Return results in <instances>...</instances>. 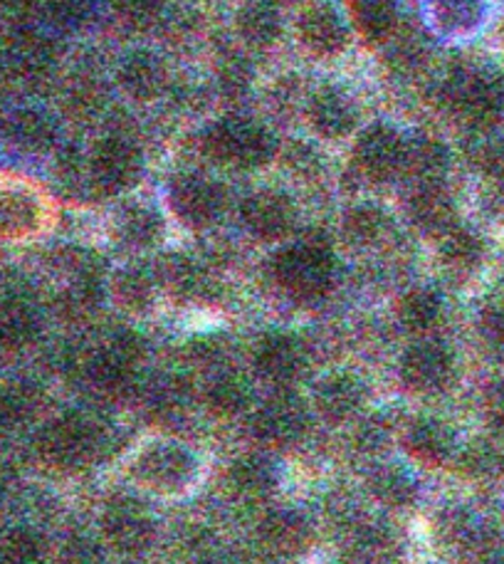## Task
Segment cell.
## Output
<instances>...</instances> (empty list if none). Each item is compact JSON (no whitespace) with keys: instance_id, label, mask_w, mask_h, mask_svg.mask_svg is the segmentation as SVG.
<instances>
[{"instance_id":"cell-1","label":"cell","mask_w":504,"mask_h":564,"mask_svg":"<svg viewBox=\"0 0 504 564\" xmlns=\"http://www.w3.org/2000/svg\"><path fill=\"white\" fill-rule=\"evenodd\" d=\"M129 478L141 490L161 498H174L194 488L198 480V458L186 443L168 436L141 441L127 460Z\"/></svg>"},{"instance_id":"cell-2","label":"cell","mask_w":504,"mask_h":564,"mask_svg":"<svg viewBox=\"0 0 504 564\" xmlns=\"http://www.w3.org/2000/svg\"><path fill=\"white\" fill-rule=\"evenodd\" d=\"M206 156L233 169H262L277 156V139L267 127L243 117H223L200 139Z\"/></svg>"},{"instance_id":"cell-3","label":"cell","mask_w":504,"mask_h":564,"mask_svg":"<svg viewBox=\"0 0 504 564\" xmlns=\"http://www.w3.org/2000/svg\"><path fill=\"white\" fill-rule=\"evenodd\" d=\"M272 275L289 297L315 302L325 297L335 282V256L317 238L285 246L272 260Z\"/></svg>"},{"instance_id":"cell-4","label":"cell","mask_w":504,"mask_h":564,"mask_svg":"<svg viewBox=\"0 0 504 564\" xmlns=\"http://www.w3.org/2000/svg\"><path fill=\"white\" fill-rule=\"evenodd\" d=\"M107 443L102 423L87 414H65L40 431L37 451L43 460L59 470L92 466Z\"/></svg>"},{"instance_id":"cell-5","label":"cell","mask_w":504,"mask_h":564,"mask_svg":"<svg viewBox=\"0 0 504 564\" xmlns=\"http://www.w3.org/2000/svg\"><path fill=\"white\" fill-rule=\"evenodd\" d=\"M442 102L472 129H487L504 109V85L482 69H458L442 85Z\"/></svg>"},{"instance_id":"cell-6","label":"cell","mask_w":504,"mask_h":564,"mask_svg":"<svg viewBox=\"0 0 504 564\" xmlns=\"http://www.w3.org/2000/svg\"><path fill=\"white\" fill-rule=\"evenodd\" d=\"M144 174V154L136 141L107 134L95 141L85 161V178L99 196H119L134 188Z\"/></svg>"},{"instance_id":"cell-7","label":"cell","mask_w":504,"mask_h":564,"mask_svg":"<svg viewBox=\"0 0 504 564\" xmlns=\"http://www.w3.org/2000/svg\"><path fill=\"white\" fill-rule=\"evenodd\" d=\"M156 518L146 502L131 496H117L99 518V535L105 545L122 557H139L156 542Z\"/></svg>"},{"instance_id":"cell-8","label":"cell","mask_w":504,"mask_h":564,"mask_svg":"<svg viewBox=\"0 0 504 564\" xmlns=\"http://www.w3.org/2000/svg\"><path fill=\"white\" fill-rule=\"evenodd\" d=\"M311 409L297 391L277 389L252 414V436L270 448H289L307 436Z\"/></svg>"},{"instance_id":"cell-9","label":"cell","mask_w":504,"mask_h":564,"mask_svg":"<svg viewBox=\"0 0 504 564\" xmlns=\"http://www.w3.org/2000/svg\"><path fill=\"white\" fill-rule=\"evenodd\" d=\"M168 206L190 230L213 226L226 208V188L204 174H180L168 186Z\"/></svg>"},{"instance_id":"cell-10","label":"cell","mask_w":504,"mask_h":564,"mask_svg":"<svg viewBox=\"0 0 504 564\" xmlns=\"http://www.w3.org/2000/svg\"><path fill=\"white\" fill-rule=\"evenodd\" d=\"M144 359V341L136 332H117L87 359V377L97 389H127Z\"/></svg>"},{"instance_id":"cell-11","label":"cell","mask_w":504,"mask_h":564,"mask_svg":"<svg viewBox=\"0 0 504 564\" xmlns=\"http://www.w3.org/2000/svg\"><path fill=\"white\" fill-rule=\"evenodd\" d=\"M456 375V357L436 339H420L410 345L398 361V377L413 394H438Z\"/></svg>"},{"instance_id":"cell-12","label":"cell","mask_w":504,"mask_h":564,"mask_svg":"<svg viewBox=\"0 0 504 564\" xmlns=\"http://www.w3.org/2000/svg\"><path fill=\"white\" fill-rule=\"evenodd\" d=\"M403 161H406V139L386 124H374L361 132L351 154L354 171L371 184H383L403 174Z\"/></svg>"},{"instance_id":"cell-13","label":"cell","mask_w":504,"mask_h":564,"mask_svg":"<svg viewBox=\"0 0 504 564\" xmlns=\"http://www.w3.org/2000/svg\"><path fill=\"white\" fill-rule=\"evenodd\" d=\"M295 30L302 47L317 57H337L351 43V23L327 0H311L302 8Z\"/></svg>"},{"instance_id":"cell-14","label":"cell","mask_w":504,"mask_h":564,"mask_svg":"<svg viewBox=\"0 0 504 564\" xmlns=\"http://www.w3.org/2000/svg\"><path fill=\"white\" fill-rule=\"evenodd\" d=\"M240 218L250 236L262 243H280L289 238L297 226V206L282 191L262 188L240 204Z\"/></svg>"},{"instance_id":"cell-15","label":"cell","mask_w":504,"mask_h":564,"mask_svg":"<svg viewBox=\"0 0 504 564\" xmlns=\"http://www.w3.org/2000/svg\"><path fill=\"white\" fill-rule=\"evenodd\" d=\"M252 365H255L258 375L270 381L272 387L285 389L305 375L307 349L289 332H270L255 345Z\"/></svg>"},{"instance_id":"cell-16","label":"cell","mask_w":504,"mask_h":564,"mask_svg":"<svg viewBox=\"0 0 504 564\" xmlns=\"http://www.w3.org/2000/svg\"><path fill=\"white\" fill-rule=\"evenodd\" d=\"M258 542L270 557L297 560L315 545V528L305 512L280 508L260 520Z\"/></svg>"},{"instance_id":"cell-17","label":"cell","mask_w":504,"mask_h":564,"mask_svg":"<svg viewBox=\"0 0 504 564\" xmlns=\"http://www.w3.org/2000/svg\"><path fill=\"white\" fill-rule=\"evenodd\" d=\"M366 384L351 371H335L321 377L311 391V411L331 426L354 421L366 404Z\"/></svg>"},{"instance_id":"cell-18","label":"cell","mask_w":504,"mask_h":564,"mask_svg":"<svg viewBox=\"0 0 504 564\" xmlns=\"http://www.w3.org/2000/svg\"><path fill=\"white\" fill-rule=\"evenodd\" d=\"M280 473L267 456L262 453H245L230 463L223 478V486L230 500L243 502V506H258L272 498L277 490Z\"/></svg>"},{"instance_id":"cell-19","label":"cell","mask_w":504,"mask_h":564,"mask_svg":"<svg viewBox=\"0 0 504 564\" xmlns=\"http://www.w3.org/2000/svg\"><path fill=\"white\" fill-rule=\"evenodd\" d=\"M114 79L122 93L136 102H151L166 93L168 69L154 50L136 47L119 59Z\"/></svg>"},{"instance_id":"cell-20","label":"cell","mask_w":504,"mask_h":564,"mask_svg":"<svg viewBox=\"0 0 504 564\" xmlns=\"http://www.w3.org/2000/svg\"><path fill=\"white\" fill-rule=\"evenodd\" d=\"M309 124L321 139H344L357 129L359 109L337 85L319 87L307 105Z\"/></svg>"},{"instance_id":"cell-21","label":"cell","mask_w":504,"mask_h":564,"mask_svg":"<svg viewBox=\"0 0 504 564\" xmlns=\"http://www.w3.org/2000/svg\"><path fill=\"white\" fill-rule=\"evenodd\" d=\"M408 216L420 234L442 238L458 226V208L456 200L442 186V181H428V184H416L408 198Z\"/></svg>"},{"instance_id":"cell-22","label":"cell","mask_w":504,"mask_h":564,"mask_svg":"<svg viewBox=\"0 0 504 564\" xmlns=\"http://www.w3.org/2000/svg\"><path fill=\"white\" fill-rule=\"evenodd\" d=\"M401 443L413 460L430 468L448 463L452 451H456V436H452L450 426L436 416H418L408 421Z\"/></svg>"},{"instance_id":"cell-23","label":"cell","mask_w":504,"mask_h":564,"mask_svg":"<svg viewBox=\"0 0 504 564\" xmlns=\"http://www.w3.org/2000/svg\"><path fill=\"white\" fill-rule=\"evenodd\" d=\"M45 220V206L33 188L3 186L0 188V236L28 238L40 230Z\"/></svg>"},{"instance_id":"cell-24","label":"cell","mask_w":504,"mask_h":564,"mask_svg":"<svg viewBox=\"0 0 504 564\" xmlns=\"http://www.w3.org/2000/svg\"><path fill=\"white\" fill-rule=\"evenodd\" d=\"M164 216L144 200H134L119 210L114 218V236L129 250H151L164 240Z\"/></svg>"},{"instance_id":"cell-25","label":"cell","mask_w":504,"mask_h":564,"mask_svg":"<svg viewBox=\"0 0 504 564\" xmlns=\"http://www.w3.org/2000/svg\"><path fill=\"white\" fill-rule=\"evenodd\" d=\"M158 290L161 285L156 270L141 263H129L124 268H119L112 280H109L112 300L117 302L119 310L129 312V315H141V312H146L154 305Z\"/></svg>"},{"instance_id":"cell-26","label":"cell","mask_w":504,"mask_h":564,"mask_svg":"<svg viewBox=\"0 0 504 564\" xmlns=\"http://www.w3.org/2000/svg\"><path fill=\"white\" fill-rule=\"evenodd\" d=\"M369 492L381 508L406 510L413 508L420 498V486L413 473L398 463H383L369 476Z\"/></svg>"},{"instance_id":"cell-27","label":"cell","mask_w":504,"mask_h":564,"mask_svg":"<svg viewBox=\"0 0 504 564\" xmlns=\"http://www.w3.org/2000/svg\"><path fill=\"white\" fill-rule=\"evenodd\" d=\"M391 230V218L379 204H357L341 218V236L347 246L357 250H371L386 240Z\"/></svg>"},{"instance_id":"cell-28","label":"cell","mask_w":504,"mask_h":564,"mask_svg":"<svg viewBox=\"0 0 504 564\" xmlns=\"http://www.w3.org/2000/svg\"><path fill=\"white\" fill-rule=\"evenodd\" d=\"M347 564H391L398 557L401 542L388 528L379 522H359L349 532Z\"/></svg>"},{"instance_id":"cell-29","label":"cell","mask_w":504,"mask_h":564,"mask_svg":"<svg viewBox=\"0 0 504 564\" xmlns=\"http://www.w3.org/2000/svg\"><path fill=\"white\" fill-rule=\"evenodd\" d=\"M235 28L240 40L248 47H272L282 35V18L277 3H272V0H250V3L238 10Z\"/></svg>"},{"instance_id":"cell-30","label":"cell","mask_w":504,"mask_h":564,"mask_svg":"<svg viewBox=\"0 0 504 564\" xmlns=\"http://www.w3.org/2000/svg\"><path fill=\"white\" fill-rule=\"evenodd\" d=\"M482 256H485V246L472 230L456 226L438 238L440 265L452 278H468L475 273L482 265Z\"/></svg>"},{"instance_id":"cell-31","label":"cell","mask_w":504,"mask_h":564,"mask_svg":"<svg viewBox=\"0 0 504 564\" xmlns=\"http://www.w3.org/2000/svg\"><path fill=\"white\" fill-rule=\"evenodd\" d=\"M206 406L216 419H238L240 414L252 406V389L245 377L235 375V371H223L210 379L206 387Z\"/></svg>"},{"instance_id":"cell-32","label":"cell","mask_w":504,"mask_h":564,"mask_svg":"<svg viewBox=\"0 0 504 564\" xmlns=\"http://www.w3.org/2000/svg\"><path fill=\"white\" fill-rule=\"evenodd\" d=\"M351 25L369 43H386L396 35L398 10L393 0H349Z\"/></svg>"},{"instance_id":"cell-33","label":"cell","mask_w":504,"mask_h":564,"mask_svg":"<svg viewBox=\"0 0 504 564\" xmlns=\"http://www.w3.org/2000/svg\"><path fill=\"white\" fill-rule=\"evenodd\" d=\"M396 317L403 325V329L413 332V335H428L436 329L442 319V300L436 290L430 288H410L403 292Z\"/></svg>"},{"instance_id":"cell-34","label":"cell","mask_w":504,"mask_h":564,"mask_svg":"<svg viewBox=\"0 0 504 564\" xmlns=\"http://www.w3.org/2000/svg\"><path fill=\"white\" fill-rule=\"evenodd\" d=\"M428 15L440 33L468 35L485 18V0H430Z\"/></svg>"},{"instance_id":"cell-35","label":"cell","mask_w":504,"mask_h":564,"mask_svg":"<svg viewBox=\"0 0 504 564\" xmlns=\"http://www.w3.org/2000/svg\"><path fill=\"white\" fill-rule=\"evenodd\" d=\"M450 164L448 149L436 139H416L406 141V161L403 171L416 178V184H428V181H442V174Z\"/></svg>"},{"instance_id":"cell-36","label":"cell","mask_w":504,"mask_h":564,"mask_svg":"<svg viewBox=\"0 0 504 564\" xmlns=\"http://www.w3.org/2000/svg\"><path fill=\"white\" fill-rule=\"evenodd\" d=\"M158 275V285L166 288L176 297H198L206 288V278L200 273L194 260L184 256H166L154 265Z\"/></svg>"},{"instance_id":"cell-37","label":"cell","mask_w":504,"mask_h":564,"mask_svg":"<svg viewBox=\"0 0 504 564\" xmlns=\"http://www.w3.org/2000/svg\"><path fill=\"white\" fill-rule=\"evenodd\" d=\"M436 538L440 547L468 555L472 545L482 538V532L478 530L475 518L470 512L460 508H448L436 518Z\"/></svg>"},{"instance_id":"cell-38","label":"cell","mask_w":504,"mask_h":564,"mask_svg":"<svg viewBox=\"0 0 504 564\" xmlns=\"http://www.w3.org/2000/svg\"><path fill=\"white\" fill-rule=\"evenodd\" d=\"M45 545L33 530H13L0 540V564H43Z\"/></svg>"},{"instance_id":"cell-39","label":"cell","mask_w":504,"mask_h":564,"mask_svg":"<svg viewBox=\"0 0 504 564\" xmlns=\"http://www.w3.org/2000/svg\"><path fill=\"white\" fill-rule=\"evenodd\" d=\"M35 315L23 302H3L0 305V341L18 347L33 337Z\"/></svg>"},{"instance_id":"cell-40","label":"cell","mask_w":504,"mask_h":564,"mask_svg":"<svg viewBox=\"0 0 504 564\" xmlns=\"http://www.w3.org/2000/svg\"><path fill=\"white\" fill-rule=\"evenodd\" d=\"M146 404L158 416H174L186 404V384L178 377H164L146 389Z\"/></svg>"},{"instance_id":"cell-41","label":"cell","mask_w":504,"mask_h":564,"mask_svg":"<svg viewBox=\"0 0 504 564\" xmlns=\"http://www.w3.org/2000/svg\"><path fill=\"white\" fill-rule=\"evenodd\" d=\"M252 83V67L240 55H226L218 65V87L228 97H240L248 93Z\"/></svg>"},{"instance_id":"cell-42","label":"cell","mask_w":504,"mask_h":564,"mask_svg":"<svg viewBox=\"0 0 504 564\" xmlns=\"http://www.w3.org/2000/svg\"><path fill=\"white\" fill-rule=\"evenodd\" d=\"M480 337L495 357L504 359V305H490L480 315Z\"/></svg>"},{"instance_id":"cell-43","label":"cell","mask_w":504,"mask_h":564,"mask_svg":"<svg viewBox=\"0 0 504 564\" xmlns=\"http://www.w3.org/2000/svg\"><path fill=\"white\" fill-rule=\"evenodd\" d=\"M107 105V93L102 83L97 77H85V83H77V87L73 89V107L77 109L79 115L92 117L99 115Z\"/></svg>"},{"instance_id":"cell-44","label":"cell","mask_w":504,"mask_h":564,"mask_svg":"<svg viewBox=\"0 0 504 564\" xmlns=\"http://www.w3.org/2000/svg\"><path fill=\"white\" fill-rule=\"evenodd\" d=\"M166 0H114V10L131 25H146L156 20Z\"/></svg>"},{"instance_id":"cell-45","label":"cell","mask_w":504,"mask_h":564,"mask_svg":"<svg viewBox=\"0 0 504 564\" xmlns=\"http://www.w3.org/2000/svg\"><path fill=\"white\" fill-rule=\"evenodd\" d=\"M105 542L92 538H75L67 542L63 564H105Z\"/></svg>"},{"instance_id":"cell-46","label":"cell","mask_w":504,"mask_h":564,"mask_svg":"<svg viewBox=\"0 0 504 564\" xmlns=\"http://www.w3.org/2000/svg\"><path fill=\"white\" fill-rule=\"evenodd\" d=\"M92 15V3L89 0H55L53 20L63 28L85 25Z\"/></svg>"},{"instance_id":"cell-47","label":"cell","mask_w":504,"mask_h":564,"mask_svg":"<svg viewBox=\"0 0 504 564\" xmlns=\"http://www.w3.org/2000/svg\"><path fill=\"white\" fill-rule=\"evenodd\" d=\"M20 132L25 134L23 139L30 149H50L55 141V127L40 115H25L20 122Z\"/></svg>"},{"instance_id":"cell-48","label":"cell","mask_w":504,"mask_h":564,"mask_svg":"<svg viewBox=\"0 0 504 564\" xmlns=\"http://www.w3.org/2000/svg\"><path fill=\"white\" fill-rule=\"evenodd\" d=\"M478 161H480V169L485 171L492 181L504 184V139L490 141V144L480 151Z\"/></svg>"},{"instance_id":"cell-49","label":"cell","mask_w":504,"mask_h":564,"mask_svg":"<svg viewBox=\"0 0 504 564\" xmlns=\"http://www.w3.org/2000/svg\"><path fill=\"white\" fill-rule=\"evenodd\" d=\"M487 414L495 423L497 431L504 433V379L497 381L495 387H492L490 397H487Z\"/></svg>"},{"instance_id":"cell-50","label":"cell","mask_w":504,"mask_h":564,"mask_svg":"<svg viewBox=\"0 0 504 564\" xmlns=\"http://www.w3.org/2000/svg\"><path fill=\"white\" fill-rule=\"evenodd\" d=\"M196 564H248V562L238 555H230V552H210V555H204Z\"/></svg>"},{"instance_id":"cell-51","label":"cell","mask_w":504,"mask_h":564,"mask_svg":"<svg viewBox=\"0 0 504 564\" xmlns=\"http://www.w3.org/2000/svg\"><path fill=\"white\" fill-rule=\"evenodd\" d=\"M6 416H8V404L3 399H0V426H3V421H6Z\"/></svg>"},{"instance_id":"cell-52","label":"cell","mask_w":504,"mask_h":564,"mask_svg":"<svg viewBox=\"0 0 504 564\" xmlns=\"http://www.w3.org/2000/svg\"><path fill=\"white\" fill-rule=\"evenodd\" d=\"M500 40H502V47H504V23H502V28H500Z\"/></svg>"},{"instance_id":"cell-53","label":"cell","mask_w":504,"mask_h":564,"mask_svg":"<svg viewBox=\"0 0 504 564\" xmlns=\"http://www.w3.org/2000/svg\"><path fill=\"white\" fill-rule=\"evenodd\" d=\"M204 3H210V0H204Z\"/></svg>"}]
</instances>
